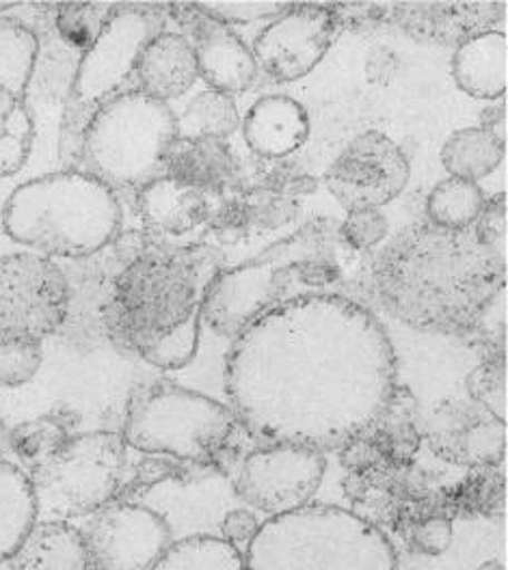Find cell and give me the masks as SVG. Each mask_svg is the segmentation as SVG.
<instances>
[{
	"mask_svg": "<svg viewBox=\"0 0 508 570\" xmlns=\"http://www.w3.org/2000/svg\"><path fill=\"white\" fill-rule=\"evenodd\" d=\"M399 385L379 316L342 294L307 296L252 322L225 356L227 406L262 445L344 448Z\"/></svg>",
	"mask_w": 508,
	"mask_h": 570,
	"instance_id": "obj_1",
	"label": "cell"
},
{
	"mask_svg": "<svg viewBox=\"0 0 508 570\" xmlns=\"http://www.w3.org/2000/svg\"><path fill=\"white\" fill-rule=\"evenodd\" d=\"M505 285L507 257L482 247L472 229L429 220L402 227L368 266V289L385 314L424 333L468 335Z\"/></svg>",
	"mask_w": 508,
	"mask_h": 570,
	"instance_id": "obj_2",
	"label": "cell"
},
{
	"mask_svg": "<svg viewBox=\"0 0 508 570\" xmlns=\"http://www.w3.org/2000/svg\"><path fill=\"white\" fill-rule=\"evenodd\" d=\"M225 266V253L213 245L152 238L115 279L102 312L107 344L158 370L186 367L199 348L208 292Z\"/></svg>",
	"mask_w": 508,
	"mask_h": 570,
	"instance_id": "obj_3",
	"label": "cell"
},
{
	"mask_svg": "<svg viewBox=\"0 0 508 570\" xmlns=\"http://www.w3.org/2000/svg\"><path fill=\"white\" fill-rule=\"evenodd\" d=\"M360 282L368 284L362 253L342 243L340 220L316 216L252 259L225 266L208 292L204 324L236 340L252 322L292 301L323 294L355 298L351 289Z\"/></svg>",
	"mask_w": 508,
	"mask_h": 570,
	"instance_id": "obj_4",
	"label": "cell"
},
{
	"mask_svg": "<svg viewBox=\"0 0 508 570\" xmlns=\"http://www.w3.org/2000/svg\"><path fill=\"white\" fill-rule=\"evenodd\" d=\"M117 193L100 179L61 169L13 188L2 206L4 234L50 259H85L124 232Z\"/></svg>",
	"mask_w": 508,
	"mask_h": 570,
	"instance_id": "obj_5",
	"label": "cell"
},
{
	"mask_svg": "<svg viewBox=\"0 0 508 570\" xmlns=\"http://www.w3.org/2000/svg\"><path fill=\"white\" fill-rule=\"evenodd\" d=\"M243 558L245 570H399L390 535L329 503L268 517Z\"/></svg>",
	"mask_w": 508,
	"mask_h": 570,
	"instance_id": "obj_6",
	"label": "cell"
},
{
	"mask_svg": "<svg viewBox=\"0 0 508 570\" xmlns=\"http://www.w3.org/2000/svg\"><path fill=\"white\" fill-rule=\"evenodd\" d=\"M241 432L227 404L158 379L130 393L119 434L139 454L204 464L221 473L232 463L227 454Z\"/></svg>",
	"mask_w": 508,
	"mask_h": 570,
	"instance_id": "obj_7",
	"label": "cell"
},
{
	"mask_svg": "<svg viewBox=\"0 0 508 570\" xmlns=\"http://www.w3.org/2000/svg\"><path fill=\"white\" fill-rule=\"evenodd\" d=\"M165 4L119 2L96 43L78 57L63 98L59 130V160L78 169L82 135L96 112L115 98L139 89L137 68L147 43L167 31Z\"/></svg>",
	"mask_w": 508,
	"mask_h": 570,
	"instance_id": "obj_8",
	"label": "cell"
},
{
	"mask_svg": "<svg viewBox=\"0 0 508 570\" xmlns=\"http://www.w3.org/2000/svg\"><path fill=\"white\" fill-rule=\"evenodd\" d=\"M174 108L135 89L100 108L82 135L78 169L110 190H141L165 176V154L178 139Z\"/></svg>",
	"mask_w": 508,
	"mask_h": 570,
	"instance_id": "obj_9",
	"label": "cell"
},
{
	"mask_svg": "<svg viewBox=\"0 0 508 570\" xmlns=\"http://www.w3.org/2000/svg\"><path fill=\"white\" fill-rule=\"evenodd\" d=\"M128 445L119 432H78L50 461L29 471L39 519H89L113 503L128 478Z\"/></svg>",
	"mask_w": 508,
	"mask_h": 570,
	"instance_id": "obj_10",
	"label": "cell"
},
{
	"mask_svg": "<svg viewBox=\"0 0 508 570\" xmlns=\"http://www.w3.org/2000/svg\"><path fill=\"white\" fill-rule=\"evenodd\" d=\"M68 277L57 259L33 250L0 257V331L59 335L68 316Z\"/></svg>",
	"mask_w": 508,
	"mask_h": 570,
	"instance_id": "obj_11",
	"label": "cell"
},
{
	"mask_svg": "<svg viewBox=\"0 0 508 570\" xmlns=\"http://www.w3.org/2000/svg\"><path fill=\"white\" fill-rule=\"evenodd\" d=\"M328 473V456L301 445H262L236 473V495L266 517L301 510L316 498Z\"/></svg>",
	"mask_w": 508,
	"mask_h": 570,
	"instance_id": "obj_12",
	"label": "cell"
},
{
	"mask_svg": "<svg viewBox=\"0 0 508 570\" xmlns=\"http://www.w3.org/2000/svg\"><path fill=\"white\" fill-rule=\"evenodd\" d=\"M411 167L399 142L383 132L368 130L349 142L329 165L323 184L346 210L383 208L407 188Z\"/></svg>",
	"mask_w": 508,
	"mask_h": 570,
	"instance_id": "obj_13",
	"label": "cell"
},
{
	"mask_svg": "<svg viewBox=\"0 0 508 570\" xmlns=\"http://www.w3.org/2000/svg\"><path fill=\"white\" fill-rule=\"evenodd\" d=\"M91 570H152L174 544L163 514L139 501H113L80 528Z\"/></svg>",
	"mask_w": 508,
	"mask_h": 570,
	"instance_id": "obj_14",
	"label": "cell"
},
{
	"mask_svg": "<svg viewBox=\"0 0 508 570\" xmlns=\"http://www.w3.org/2000/svg\"><path fill=\"white\" fill-rule=\"evenodd\" d=\"M152 236L144 229L121 232L109 247L89 255L85 259H74L63 266L68 277V316L59 335L68 337L70 344L85 351H94L107 342L102 312L109 301L117 275L126 264L146 249Z\"/></svg>",
	"mask_w": 508,
	"mask_h": 570,
	"instance_id": "obj_15",
	"label": "cell"
},
{
	"mask_svg": "<svg viewBox=\"0 0 508 570\" xmlns=\"http://www.w3.org/2000/svg\"><path fill=\"white\" fill-rule=\"evenodd\" d=\"M338 36L329 4H291L271 20L252 46L257 71L275 82H292L314 70Z\"/></svg>",
	"mask_w": 508,
	"mask_h": 570,
	"instance_id": "obj_16",
	"label": "cell"
},
{
	"mask_svg": "<svg viewBox=\"0 0 508 570\" xmlns=\"http://www.w3.org/2000/svg\"><path fill=\"white\" fill-rule=\"evenodd\" d=\"M422 441L443 463L494 469L507 461V424L470 397H446L422 417Z\"/></svg>",
	"mask_w": 508,
	"mask_h": 570,
	"instance_id": "obj_17",
	"label": "cell"
},
{
	"mask_svg": "<svg viewBox=\"0 0 508 570\" xmlns=\"http://www.w3.org/2000/svg\"><path fill=\"white\" fill-rule=\"evenodd\" d=\"M167 18L180 27V36L193 46L199 78L208 89L223 91L227 96L245 94L254 87L257 78L252 48L227 24L218 22L193 4H165Z\"/></svg>",
	"mask_w": 508,
	"mask_h": 570,
	"instance_id": "obj_18",
	"label": "cell"
},
{
	"mask_svg": "<svg viewBox=\"0 0 508 570\" xmlns=\"http://www.w3.org/2000/svg\"><path fill=\"white\" fill-rule=\"evenodd\" d=\"M299 199L252 184L213 197V210L204 227V240L241 245L260 234L275 232L299 216Z\"/></svg>",
	"mask_w": 508,
	"mask_h": 570,
	"instance_id": "obj_19",
	"label": "cell"
},
{
	"mask_svg": "<svg viewBox=\"0 0 508 570\" xmlns=\"http://www.w3.org/2000/svg\"><path fill=\"white\" fill-rule=\"evenodd\" d=\"M388 9L390 22L411 39L439 46H461L507 16L505 2H399Z\"/></svg>",
	"mask_w": 508,
	"mask_h": 570,
	"instance_id": "obj_20",
	"label": "cell"
},
{
	"mask_svg": "<svg viewBox=\"0 0 508 570\" xmlns=\"http://www.w3.org/2000/svg\"><path fill=\"white\" fill-rule=\"evenodd\" d=\"M135 208L144 232L156 240L174 243L206 227L213 197L178 179L160 176L137 190Z\"/></svg>",
	"mask_w": 508,
	"mask_h": 570,
	"instance_id": "obj_21",
	"label": "cell"
},
{
	"mask_svg": "<svg viewBox=\"0 0 508 570\" xmlns=\"http://www.w3.org/2000/svg\"><path fill=\"white\" fill-rule=\"evenodd\" d=\"M165 176L218 197L243 184L245 167L223 139L178 135L165 154Z\"/></svg>",
	"mask_w": 508,
	"mask_h": 570,
	"instance_id": "obj_22",
	"label": "cell"
},
{
	"mask_svg": "<svg viewBox=\"0 0 508 570\" xmlns=\"http://www.w3.org/2000/svg\"><path fill=\"white\" fill-rule=\"evenodd\" d=\"M245 145L255 158H289L310 137V117L291 96H264L247 110L241 121Z\"/></svg>",
	"mask_w": 508,
	"mask_h": 570,
	"instance_id": "obj_23",
	"label": "cell"
},
{
	"mask_svg": "<svg viewBox=\"0 0 508 570\" xmlns=\"http://www.w3.org/2000/svg\"><path fill=\"white\" fill-rule=\"evenodd\" d=\"M197 80V59L186 37L163 31L144 48L137 68L139 91L169 105L188 94Z\"/></svg>",
	"mask_w": 508,
	"mask_h": 570,
	"instance_id": "obj_24",
	"label": "cell"
},
{
	"mask_svg": "<svg viewBox=\"0 0 508 570\" xmlns=\"http://www.w3.org/2000/svg\"><path fill=\"white\" fill-rule=\"evenodd\" d=\"M507 33L496 29L457 46L450 66L457 87L476 100H502L507 96Z\"/></svg>",
	"mask_w": 508,
	"mask_h": 570,
	"instance_id": "obj_25",
	"label": "cell"
},
{
	"mask_svg": "<svg viewBox=\"0 0 508 570\" xmlns=\"http://www.w3.org/2000/svg\"><path fill=\"white\" fill-rule=\"evenodd\" d=\"M7 570H91L80 528L70 521L39 519L4 564Z\"/></svg>",
	"mask_w": 508,
	"mask_h": 570,
	"instance_id": "obj_26",
	"label": "cell"
},
{
	"mask_svg": "<svg viewBox=\"0 0 508 570\" xmlns=\"http://www.w3.org/2000/svg\"><path fill=\"white\" fill-rule=\"evenodd\" d=\"M362 434L379 452L383 463H416L422 445V417L418 397L409 387L399 383L385 409Z\"/></svg>",
	"mask_w": 508,
	"mask_h": 570,
	"instance_id": "obj_27",
	"label": "cell"
},
{
	"mask_svg": "<svg viewBox=\"0 0 508 570\" xmlns=\"http://www.w3.org/2000/svg\"><path fill=\"white\" fill-rule=\"evenodd\" d=\"M78 411L63 404L55 406L36 420L22 422L9 430V454H13L29 473L39 464L50 461L59 450H63L78 434Z\"/></svg>",
	"mask_w": 508,
	"mask_h": 570,
	"instance_id": "obj_28",
	"label": "cell"
},
{
	"mask_svg": "<svg viewBox=\"0 0 508 570\" xmlns=\"http://www.w3.org/2000/svg\"><path fill=\"white\" fill-rule=\"evenodd\" d=\"M39 521L29 473L20 464L0 459V567L18 551Z\"/></svg>",
	"mask_w": 508,
	"mask_h": 570,
	"instance_id": "obj_29",
	"label": "cell"
},
{
	"mask_svg": "<svg viewBox=\"0 0 508 570\" xmlns=\"http://www.w3.org/2000/svg\"><path fill=\"white\" fill-rule=\"evenodd\" d=\"M505 156L507 142L480 126L452 132L441 147V165L450 178L468 179L473 184L491 176L502 165Z\"/></svg>",
	"mask_w": 508,
	"mask_h": 570,
	"instance_id": "obj_30",
	"label": "cell"
},
{
	"mask_svg": "<svg viewBox=\"0 0 508 570\" xmlns=\"http://www.w3.org/2000/svg\"><path fill=\"white\" fill-rule=\"evenodd\" d=\"M39 36L18 18H0V91L27 100L37 73Z\"/></svg>",
	"mask_w": 508,
	"mask_h": 570,
	"instance_id": "obj_31",
	"label": "cell"
},
{
	"mask_svg": "<svg viewBox=\"0 0 508 570\" xmlns=\"http://www.w3.org/2000/svg\"><path fill=\"white\" fill-rule=\"evenodd\" d=\"M437 501L446 517L478 512L485 517L507 514V475L500 466L470 469V475L455 489H437Z\"/></svg>",
	"mask_w": 508,
	"mask_h": 570,
	"instance_id": "obj_32",
	"label": "cell"
},
{
	"mask_svg": "<svg viewBox=\"0 0 508 570\" xmlns=\"http://www.w3.org/2000/svg\"><path fill=\"white\" fill-rule=\"evenodd\" d=\"M485 202L487 195L478 184L468 179L448 178L439 181L429 193L427 216L436 227L463 232L472 229L476 218L485 208Z\"/></svg>",
	"mask_w": 508,
	"mask_h": 570,
	"instance_id": "obj_33",
	"label": "cell"
},
{
	"mask_svg": "<svg viewBox=\"0 0 508 570\" xmlns=\"http://www.w3.org/2000/svg\"><path fill=\"white\" fill-rule=\"evenodd\" d=\"M36 141V121L29 102L0 91V178L20 174Z\"/></svg>",
	"mask_w": 508,
	"mask_h": 570,
	"instance_id": "obj_34",
	"label": "cell"
},
{
	"mask_svg": "<svg viewBox=\"0 0 508 570\" xmlns=\"http://www.w3.org/2000/svg\"><path fill=\"white\" fill-rule=\"evenodd\" d=\"M241 112L232 96L206 89L193 96V100L178 115L180 137H211L227 141L241 128Z\"/></svg>",
	"mask_w": 508,
	"mask_h": 570,
	"instance_id": "obj_35",
	"label": "cell"
},
{
	"mask_svg": "<svg viewBox=\"0 0 508 570\" xmlns=\"http://www.w3.org/2000/svg\"><path fill=\"white\" fill-rule=\"evenodd\" d=\"M119 2H63L48 4V18L59 41L72 52H87L115 13Z\"/></svg>",
	"mask_w": 508,
	"mask_h": 570,
	"instance_id": "obj_36",
	"label": "cell"
},
{
	"mask_svg": "<svg viewBox=\"0 0 508 570\" xmlns=\"http://www.w3.org/2000/svg\"><path fill=\"white\" fill-rule=\"evenodd\" d=\"M152 570H245V558L221 535H188L174 540Z\"/></svg>",
	"mask_w": 508,
	"mask_h": 570,
	"instance_id": "obj_37",
	"label": "cell"
},
{
	"mask_svg": "<svg viewBox=\"0 0 508 570\" xmlns=\"http://www.w3.org/2000/svg\"><path fill=\"white\" fill-rule=\"evenodd\" d=\"M41 361L43 348L39 340L0 331V390L20 387L33 381Z\"/></svg>",
	"mask_w": 508,
	"mask_h": 570,
	"instance_id": "obj_38",
	"label": "cell"
},
{
	"mask_svg": "<svg viewBox=\"0 0 508 570\" xmlns=\"http://www.w3.org/2000/svg\"><path fill=\"white\" fill-rule=\"evenodd\" d=\"M470 400L507 424V358H485L466 379Z\"/></svg>",
	"mask_w": 508,
	"mask_h": 570,
	"instance_id": "obj_39",
	"label": "cell"
},
{
	"mask_svg": "<svg viewBox=\"0 0 508 570\" xmlns=\"http://www.w3.org/2000/svg\"><path fill=\"white\" fill-rule=\"evenodd\" d=\"M397 532L404 535L413 551L429 558L446 553L455 540L452 519L437 512L402 517L397 525Z\"/></svg>",
	"mask_w": 508,
	"mask_h": 570,
	"instance_id": "obj_40",
	"label": "cell"
},
{
	"mask_svg": "<svg viewBox=\"0 0 508 570\" xmlns=\"http://www.w3.org/2000/svg\"><path fill=\"white\" fill-rule=\"evenodd\" d=\"M466 337L480 346L485 358H507V285L485 305Z\"/></svg>",
	"mask_w": 508,
	"mask_h": 570,
	"instance_id": "obj_41",
	"label": "cell"
},
{
	"mask_svg": "<svg viewBox=\"0 0 508 570\" xmlns=\"http://www.w3.org/2000/svg\"><path fill=\"white\" fill-rule=\"evenodd\" d=\"M254 174L252 179H245L243 184H252L260 186L280 195H289V197H303L316 190V179L310 178L305 171H301L296 165H292L289 158H280V160H262L255 158Z\"/></svg>",
	"mask_w": 508,
	"mask_h": 570,
	"instance_id": "obj_42",
	"label": "cell"
},
{
	"mask_svg": "<svg viewBox=\"0 0 508 570\" xmlns=\"http://www.w3.org/2000/svg\"><path fill=\"white\" fill-rule=\"evenodd\" d=\"M340 238L349 249L358 253H370L388 238V218L377 208H363L346 213L340 220Z\"/></svg>",
	"mask_w": 508,
	"mask_h": 570,
	"instance_id": "obj_43",
	"label": "cell"
},
{
	"mask_svg": "<svg viewBox=\"0 0 508 570\" xmlns=\"http://www.w3.org/2000/svg\"><path fill=\"white\" fill-rule=\"evenodd\" d=\"M204 13L232 27H245L262 20L280 18L291 4L284 2H195Z\"/></svg>",
	"mask_w": 508,
	"mask_h": 570,
	"instance_id": "obj_44",
	"label": "cell"
},
{
	"mask_svg": "<svg viewBox=\"0 0 508 570\" xmlns=\"http://www.w3.org/2000/svg\"><path fill=\"white\" fill-rule=\"evenodd\" d=\"M472 234L482 247L507 257V193H498L485 202Z\"/></svg>",
	"mask_w": 508,
	"mask_h": 570,
	"instance_id": "obj_45",
	"label": "cell"
},
{
	"mask_svg": "<svg viewBox=\"0 0 508 570\" xmlns=\"http://www.w3.org/2000/svg\"><path fill=\"white\" fill-rule=\"evenodd\" d=\"M335 24H338V33L344 29H368L372 24H381V22H390V9L388 4H329Z\"/></svg>",
	"mask_w": 508,
	"mask_h": 570,
	"instance_id": "obj_46",
	"label": "cell"
},
{
	"mask_svg": "<svg viewBox=\"0 0 508 570\" xmlns=\"http://www.w3.org/2000/svg\"><path fill=\"white\" fill-rule=\"evenodd\" d=\"M260 525L262 523L257 521V517H255L252 510L236 508V510H229L223 517V521H221V538L245 556V551L254 542Z\"/></svg>",
	"mask_w": 508,
	"mask_h": 570,
	"instance_id": "obj_47",
	"label": "cell"
},
{
	"mask_svg": "<svg viewBox=\"0 0 508 570\" xmlns=\"http://www.w3.org/2000/svg\"><path fill=\"white\" fill-rule=\"evenodd\" d=\"M397 68H399V59H397L394 50L383 48V46L370 50V57L365 61V73H368L370 82L388 85L392 80V76L397 73Z\"/></svg>",
	"mask_w": 508,
	"mask_h": 570,
	"instance_id": "obj_48",
	"label": "cell"
},
{
	"mask_svg": "<svg viewBox=\"0 0 508 570\" xmlns=\"http://www.w3.org/2000/svg\"><path fill=\"white\" fill-rule=\"evenodd\" d=\"M480 119H482L480 128L489 130L494 137L507 142V102L487 108Z\"/></svg>",
	"mask_w": 508,
	"mask_h": 570,
	"instance_id": "obj_49",
	"label": "cell"
},
{
	"mask_svg": "<svg viewBox=\"0 0 508 570\" xmlns=\"http://www.w3.org/2000/svg\"><path fill=\"white\" fill-rule=\"evenodd\" d=\"M9 430L11 428H7L0 417V459H4L9 454Z\"/></svg>",
	"mask_w": 508,
	"mask_h": 570,
	"instance_id": "obj_50",
	"label": "cell"
},
{
	"mask_svg": "<svg viewBox=\"0 0 508 570\" xmlns=\"http://www.w3.org/2000/svg\"><path fill=\"white\" fill-rule=\"evenodd\" d=\"M16 7H20V4H0V13H4L9 9H16Z\"/></svg>",
	"mask_w": 508,
	"mask_h": 570,
	"instance_id": "obj_51",
	"label": "cell"
}]
</instances>
